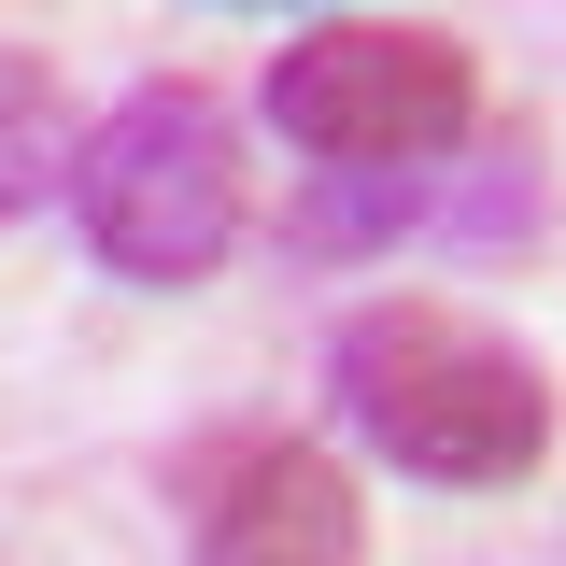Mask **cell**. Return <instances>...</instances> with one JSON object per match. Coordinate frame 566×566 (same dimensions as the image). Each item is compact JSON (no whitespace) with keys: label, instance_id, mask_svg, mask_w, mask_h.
I'll use <instances>...</instances> for the list:
<instances>
[{"label":"cell","instance_id":"3","mask_svg":"<svg viewBox=\"0 0 566 566\" xmlns=\"http://www.w3.org/2000/svg\"><path fill=\"white\" fill-rule=\"evenodd\" d=\"M270 128L312 170H439L482 128V57L424 14H340L270 57Z\"/></svg>","mask_w":566,"mask_h":566},{"label":"cell","instance_id":"1","mask_svg":"<svg viewBox=\"0 0 566 566\" xmlns=\"http://www.w3.org/2000/svg\"><path fill=\"white\" fill-rule=\"evenodd\" d=\"M326 397L424 495H510V482H538V453H553L538 354L510 326H482L468 297H368V312H340Z\"/></svg>","mask_w":566,"mask_h":566},{"label":"cell","instance_id":"6","mask_svg":"<svg viewBox=\"0 0 566 566\" xmlns=\"http://www.w3.org/2000/svg\"><path fill=\"white\" fill-rule=\"evenodd\" d=\"M71 114H57V71L29 43H0V227H29L43 199H71Z\"/></svg>","mask_w":566,"mask_h":566},{"label":"cell","instance_id":"7","mask_svg":"<svg viewBox=\"0 0 566 566\" xmlns=\"http://www.w3.org/2000/svg\"><path fill=\"white\" fill-rule=\"evenodd\" d=\"M524 227H538V156H524V142H482L468 185H439V241L495 255V241H524Z\"/></svg>","mask_w":566,"mask_h":566},{"label":"cell","instance_id":"2","mask_svg":"<svg viewBox=\"0 0 566 566\" xmlns=\"http://www.w3.org/2000/svg\"><path fill=\"white\" fill-rule=\"evenodd\" d=\"M71 241L142 297H185L241 255V128L199 85H128L71 142Z\"/></svg>","mask_w":566,"mask_h":566},{"label":"cell","instance_id":"4","mask_svg":"<svg viewBox=\"0 0 566 566\" xmlns=\"http://www.w3.org/2000/svg\"><path fill=\"white\" fill-rule=\"evenodd\" d=\"M170 524L185 566H368L354 468L297 424H199L170 453Z\"/></svg>","mask_w":566,"mask_h":566},{"label":"cell","instance_id":"5","mask_svg":"<svg viewBox=\"0 0 566 566\" xmlns=\"http://www.w3.org/2000/svg\"><path fill=\"white\" fill-rule=\"evenodd\" d=\"M411 227H439V170H312L283 199V255L354 270V255H397Z\"/></svg>","mask_w":566,"mask_h":566}]
</instances>
